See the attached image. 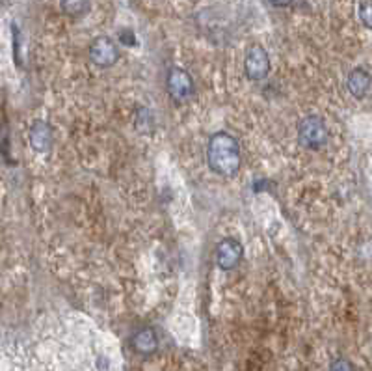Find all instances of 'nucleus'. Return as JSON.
Wrapping results in <instances>:
<instances>
[{"label":"nucleus","mask_w":372,"mask_h":371,"mask_svg":"<svg viewBox=\"0 0 372 371\" xmlns=\"http://www.w3.org/2000/svg\"><path fill=\"white\" fill-rule=\"evenodd\" d=\"M359 19L363 25L372 30V0H363L359 6Z\"/></svg>","instance_id":"11"},{"label":"nucleus","mask_w":372,"mask_h":371,"mask_svg":"<svg viewBox=\"0 0 372 371\" xmlns=\"http://www.w3.org/2000/svg\"><path fill=\"white\" fill-rule=\"evenodd\" d=\"M328 127L320 116L309 114L298 125V138H300L302 146L309 147V150H320L328 142Z\"/></svg>","instance_id":"2"},{"label":"nucleus","mask_w":372,"mask_h":371,"mask_svg":"<svg viewBox=\"0 0 372 371\" xmlns=\"http://www.w3.org/2000/svg\"><path fill=\"white\" fill-rule=\"evenodd\" d=\"M329 371H356L352 366V362H349L346 358H337V360L331 364Z\"/></svg>","instance_id":"12"},{"label":"nucleus","mask_w":372,"mask_h":371,"mask_svg":"<svg viewBox=\"0 0 372 371\" xmlns=\"http://www.w3.org/2000/svg\"><path fill=\"white\" fill-rule=\"evenodd\" d=\"M346 88L356 99H363L368 93L371 88V75L363 68H356L350 71L349 78H346Z\"/></svg>","instance_id":"9"},{"label":"nucleus","mask_w":372,"mask_h":371,"mask_svg":"<svg viewBox=\"0 0 372 371\" xmlns=\"http://www.w3.org/2000/svg\"><path fill=\"white\" fill-rule=\"evenodd\" d=\"M166 86H168L169 95L175 101H186L193 93V80L188 75V71H184L183 68H169L168 77H166Z\"/></svg>","instance_id":"5"},{"label":"nucleus","mask_w":372,"mask_h":371,"mask_svg":"<svg viewBox=\"0 0 372 371\" xmlns=\"http://www.w3.org/2000/svg\"><path fill=\"white\" fill-rule=\"evenodd\" d=\"M28 142L38 153L51 152L54 142V131L51 127V123L43 122V120L32 123V127L28 131Z\"/></svg>","instance_id":"7"},{"label":"nucleus","mask_w":372,"mask_h":371,"mask_svg":"<svg viewBox=\"0 0 372 371\" xmlns=\"http://www.w3.org/2000/svg\"><path fill=\"white\" fill-rule=\"evenodd\" d=\"M132 347H134V351L138 352V355H144V357L153 355V352H156V349H159V338H156V333L149 327L140 328V330L134 334V338H132Z\"/></svg>","instance_id":"8"},{"label":"nucleus","mask_w":372,"mask_h":371,"mask_svg":"<svg viewBox=\"0 0 372 371\" xmlns=\"http://www.w3.org/2000/svg\"><path fill=\"white\" fill-rule=\"evenodd\" d=\"M207 162L218 176H235L242 164V153L237 138L225 131L213 135L207 144Z\"/></svg>","instance_id":"1"},{"label":"nucleus","mask_w":372,"mask_h":371,"mask_svg":"<svg viewBox=\"0 0 372 371\" xmlns=\"http://www.w3.org/2000/svg\"><path fill=\"white\" fill-rule=\"evenodd\" d=\"M270 2L276 6V8H285V6L292 4V0H270Z\"/></svg>","instance_id":"13"},{"label":"nucleus","mask_w":372,"mask_h":371,"mask_svg":"<svg viewBox=\"0 0 372 371\" xmlns=\"http://www.w3.org/2000/svg\"><path fill=\"white\" fill-rule=\"evenodd\" d=\"M270 56L261 45H252L244 56V71L250 80H262L270 73Z\"/></svg>","instance_id":"3"},{"label":"nucleus","mask_w":372,"mask_h":371,"mask_svg":"<svg viewBox=\"0 0 372 371\" xmlns=\"http://www.w3.org/2000/svg\"><path fill=\"white\" fill-rule=\"evenodd\" d=\"M119 58V51L114 39L108 36L95 38L90 45V60L99 68H112Z\"/></svg>","instance_id":"4"},{"label":"nucleus","mask_w":372,"mask_h":371,"mask_svg":"<svg viewBox=\"0 0 372 371\" xmlns=\"http://www.w3.org/2000/svg\"><path fill=\"white\" fill-rule=\"evenodd\" d=\"M60 8L63 14L71 15V17H78L84 15L90 8V0H60Z\"/></svg>","instance_id":"10"},{"label":"nucleus","mask_w":372,"mask_h":371,"mask_svg":"<svg viewBox=\"0 0 372 371\" xmlns=\"http://www.w3.org/2000/svg\"><path fill=\"white\" fill-rule=\"evenodd\" d=\"M244 249L237 239H222L216 244V263L222 271H231L240 263Z\"/></svg>","instance_id":"6"}]
</instances>
